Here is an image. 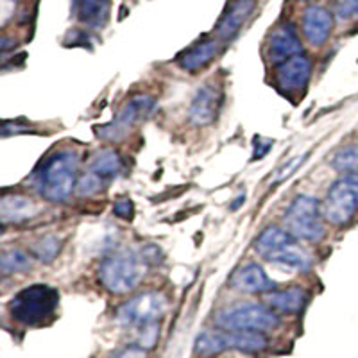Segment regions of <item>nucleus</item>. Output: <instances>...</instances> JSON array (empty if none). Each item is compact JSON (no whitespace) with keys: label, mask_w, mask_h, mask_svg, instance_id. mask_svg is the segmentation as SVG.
I'll return each instance as SVG.
<instances>
[{"label":"nucleus","mask_w":358,"mask_h":358,"mask_svg":"<svg viewBox=\"0 0 358 358\" xmlns=\"http://www.w3.org/2000/svg\"><path fill=\"white\" fill-rule=\"evenodd\" d=\"M79 156L73 151L54 155L38 172V192L50 203H65L78 188Z\"/></svg>","instance_id":"f257e3e1"},{"label":"nucleus","mask_w":358,"mask_h":358,"mask_svg":"<svg viewBox=\"0 0 358 358\" xmlns=\"http://www.w3.org/2000/svg\"><path fill=\"white\" fill-rule=\"evenodd\" d=\"M59 292L49 285H31L20 290L9 303V313L25 326H40L54 315Z\"/></svg>","instance_id":"f03ea898"},{"label":"nucleus","mask_w":358,"mask_h":358,"mask_svg":"<svg viewBox=\"0 0 358 358\" xmlns=\"http://www.w3.org/2000/svg\"><path fill=\"white\" fill-rule=\"evenodd\" d=\"M149 271L143 257L133 252H118L101 265V281L111 294H129L140 285Z\"/></svg>","instance_id":"7ed1b4c3"},{"label":"nucleus","mask_w":358,"mask_h":358,"mask_svg":"<svg viewBox=\"0 0 358 358\" xmlns=\"http://www.w3.org/2000/svg\"><path fill=\"white\" fill-rule=\"evenodd\" d=\"M219 328L228 331H271L280 326V317L267 306L257 303H242V305L226 308L215 317Z\"/></svg>","instance_id":"20e7f679"},{"label":"nucleus","mask_w":358,"mask_h":358,"mask_svg":"<svg viewBox=\"0 0 358 358\" xmlns=\"http://www.w3.org/2000/svg\"><path fill=\"white\" fill-rule=\"evenodd\" d=\"M285 224L289 231L299 241L317 242L326 233L321 204L310 196H299L292 201L287 208Z\"/></svg>","instance_id":"39448f33"},{"label":"nucleus","mask_w":358,"mask_h":358,"mask_svg":"<svg viewBox=\"0 0 358 358\" xmlns=\"http://www.w3.org/2000/svg\"><path fill=\"white\" fill-rule=\"evenodd\" d=\"M267 348V338L260 331H204L196 341V353L203 357L219 355L226 350L258 353Z\"/></svg>","instance_id":"423d86ee"},{"label":"nucleus","mask_w":358,"mask_h":358,"mask_svg":"<svg viewBox=\"0 0 358 358\" xmlns=\"http://www.w3.org/2000/svg\"><path fill=\"white\" fill-rule=\"evenodd\" d=\"M169 308L167 297L159 292H147L124 303L117 312L118 324L126 328L142 330L145 326L156 324Z\"/></svg>","instance_id":"0eeeda50"},{"label":"nucleus","mask_w":358,"mask_h":358,"mask_svg":"<svg viewBox=\"0 0 358 358\" xmlns=\"http://www.w3.org/2000/svg\"><path fill=\"white\" fill-rule=\"evenodd\" d=\"M155 111V97H149V95L133 97L124 106V110L118 113V117L115 118L113 122H110L104 127H99L97 134L101 138L108 140V142H122L134 127L138 126L140 122H143V120H147Z\"/></svg>","instance_id":"6e6552de"},{"label":"nucleus","mask_w":358,"mask_h":358,"mask_svg":"<svg viewBox=\"0 0 358 358\" xmlns=\"http://www.w3.org/2000/svg\"><path fill=\"white\" fill-rule=\"evenodd\" d=\"M122 158L115 151H104L90 165V171L78 181V194L81 197L95 196L102 192L122 171Z\"/></svg>","instance_id":"1a4fd4ad"},{"label":"nucleus","mask_w":358,"mask_h":358,"mask_svg":"<svg viewBox=\"0 0 358 358\" xmlns=\"http://www.w3.org/2000/svg\"><path fill=\"white\" fill-rule=\"evenodd\" d=\"M358 210V194L348 187L342 179L330 188L324 203H322V217L335 226H344L355 217Z\"/></svg>","instance_id":"9d476101"},{"label":"nucleus","mask_w":358,"mask_h":358,"mask_svg":"<svg viewBox=\"0 0 358 358\" xmlns=\"http://www.w3.org/2000/svg\"><path fill=\"white\" fill-rule=\"evenodd\" d=\"M299 54H303V45L292 25H281L271 34L267 43L268 62L281 65Z\"/></svg>","instance_id":"9b49d317"},{"label":"nucleus","mask_w":358,"mask_h":358,"mask_svg":"<svg viewBox=\"0 0 358 358\" xmlns=\"http://www.w3.org/2000/svg\"><path fill=\"white\" fill-rule=\"evenodd\" d=\"M220 106H222V92L217 86L206 85L192 101L188 117L196 126H210L219 115Z\"/></svg>","instance_id":"f8f14e48"},{"label":"nucleus","mask_w":358,"mask_h":358,"mask_svg":"<svg viewBox=\"0 0 358 358\" xmlns=\"http://www.w3.org/2000/svg\"><path fill=\"white\" fill-rule=\"evenodd\" d=\"M312 76V62L308 57L299 54L289 62L278 65L276 79L281 90L285 92H299L305 90Z\"/></svg>","instance_id":"ddd939ff"},{"label":"nucleus","mask_w":358,"mask_h":358,"mask_svg":"<svg viewBox=\"0 0 358 358\" xmlns=\"http://www.w3.org/2000/svg\"><path fill=\"white\" fill-rule=\"evenodd\" d=\"M334 29V17L321 6H310L303 15V33L312 47H322Z\"/></svg>","instance_id":"4468645a"},{"label":"nucleus","mask_w":358,"mask_h":358,"mask_svg":"<svg viewBox=\"0 0 358 358\" xmlns=\"http://www.w3.org/2000/svg\"><path fill=\"white\" fill-rule=\"evenodd\" d=\"M231 287L238 290V292L264 294L276 289V283L265 274V271L260 265L249 264L241 267L233 274Z\"/></svg>","instance_id":"2eb2a0df"},{"label":"nucleus","mask_w":358,"mask_h":358,"mask_svg":"<svg viewBox=\"0 0 358 358\" xmlns=\"http://www.w3.org/2000/svg\"><path fill=\"white\" fill-rule=\"evenodd\" d=\"M38 213V206L33 199L24 196H4L0 201V219L4 224H20L33 219Z\"/></svg>","instance_id":"dca6fc26"},{"label":"nucleus","mask_w":358,"mask_h":358,"mask_svg":"<svg viewBox=\"0 0 358 358\" xmlns=\"http://www.w3.org/2000/svg\"><path fill=\"white\" fill-rule=\"evenodd\" d=\"M252 9H255V2L252 0H238L231 6L226 17L220 20L219 27H217V34L224 40H229V38L235 36L238 31H241L242 25L248 22V18L251 17Z\"/></svg>","instance_id":"f3484780"},{"label":"nucleus","mask_w":358,"mask_h":358,"mask_svg":"<svg viewBox=\"0 0 358 358\" xmlns=\"http://www.w3.org/2000/svg\"><path fill=\"white\" fill-rule=\"evenodd\" d=\"M267 262H273V264L285 265V267L294 268L297 273H308L312 268V258H310L308 252L303 248L297 245V242H290L285 248H281L280 251L273 252L265 258Z\"/></svg>","instance_id":"a211bd4d"},{"label":"nucleus","mask_w":358,"mask_h":358,"mask_svg":"<svg viewBox=\"0 0 358 358\" xmlns=\"http://www.w3.org/2000/svg\"><path fill=\"white\" fill-rule=\"evenodd\" d=\"M306 301H308V294L299 287H292V289L283 290V292H273L267 297L268 306L283 313L301 312Z\"/></svg>","instance_id":"6ab92c4d"},{"label":"nucleus","mask_w":358,"mask_h":358,"mask_svg":"<svg viewBox=\"0 0 358 358\" xmlns=\"http://www.w3.org/2000/svg\"><path fill=\"white\" fill-rule=\"evenodd\" d=\"M219 52V43L215 40H206L203 43L196 45L194 49L188 50L181 59H179V66L187 72H196V70L204 69L208 63L212 62L213 57Z\"/></svg>","instance_id":"aec40b11"},{"label":"nucleus","mask_w":358,"mask_h":358,"mask_svg":"<svg viewBox=\"0 0 358 358\" xmlns=\"http://www.w3.org/2000/svg\"><path fill=\"white\" fill-rule=\"evenodd\" d=\"M111 0H81L79 20L90 29H102L108 24Z\"/></svg>","instance_id":"412c9836"},{"label":"nucleus","mask_w":358,"mask_h":358,"mask_svg":"<svg viewBox=\"0 0 358 358\" xmlns=\"http://www.w3.org/2000/svg\"><path fill=\"white\" fill-rule=\"evenodd\" d=\"M290 242H294L292 233L285 231V229L281 228H276V226H268L267 229H264V231L260 233L257 244H255V249L258 251V255L267 258L268 255L280 251L281 248H285Z\"/></svg>","instance_id":"4be33fe9"},{"label":"nucleus","mask_w":358,"mask_h":358,"mask_svg":"<svg viewBox=\"0 0 358 358\" xmlns=\"http://www.w3.org/2000/svg\"><path fill=\"white\" fill-rule=\"evenodd\" d=\"M0 268L4 274H17L31 271V258L24 251H6L0 260Z\"/></svg>","instance_id":"5701e85b"},{"label":"nucleus","mask_w":358,"mask_h":358,"mask_svg":"<svg viewBox=\"0 0 358 358\" xmlns=\"http://www.w3.org/2000/svg\"><path fill=\"white\" fill-rule=\"evenodd\" d=\"M62 245V238H57V236L54 235L43 236V238H40V241L33 245V255L38 260L43 262V264H50V262L59 255Z\"/></svg>","instance_id":"b1692460"},{"label":"nucleus","mask_w":358,"mask_h":358,"mask_svg":"<svg viewBox=\"0 0 358 358\" xmlns=\"http://www.w3.org/2000/svg\"><path fill=\"white\" fill-rule=\"evenodd\" d=\"M331 167L338 172H358V145H350L338 151L331 159Z\"/></svg>","instance_id":"393cba45"},{"label":"nucleus","mask_w":358,"mask_h":358,"mask_svg":"<svg viewBox=\"0 0 358 358\" xmlns=\"http://www.w3.org/2000/svg\"><path fill=\"white\" fill-rule=\"evenodd\" d=\"M306 158H308V152H306V155H303V156H297V158L290 159L289 163H285V165L281 167L280 174H278L276 179H274V185H280V183H283L285 179H289L290 176H292L294 172L297 171V169L301 167L303 163H305Z\"/></svg>","instance_id":"a878e982"},{"label":"nucleus","mask_w":358,"mask_h":358,"mask_svg":"<svg viewBox=\"0 0 358 358\" xmlns=\"http://www.w3.org/2000/svg\"><path fill=\"white\" fill-rule=\"evenodd\" d=\"M113 212H115V215L120 217V219L129 220V219H133L134 206H133V203H131L129 199H120V201H117V203H115Z\"/></svg>","instance_id":"bb28decb"},{"label":"nucleus","mask_w":358,"mask_h":358,"mask_svg":"<svg viewBox=\"0 0 358 358\" xmlns=\"http://www.w3.org/2000/svg\"><path fill=\"white\" fill-rule=\"evenodd\" d=\"M358 13V0H344L337 8V17L341 20H348V18L355 17Z\"/></svg>","instance_id":"cd10ccee"},{"label":"nucleus","mask_w":358,"mask_h":358,"mask_svg":"<svg viewBox=\"0 0 358 358\" xmlns=\"http://www.w3.org/2000/svg\"><path fill=\"white\" fill-rule=\"evenodd\" d=\"M142 257L149 265H156L162 262L163 255H162V249L156 248V245H147L145 249H142Z\"/></svg>","instance_id":"c85d7f7f"},{"label":"nucleus","mask_w":358,"mask_h":358,"mask_svg":"<svg viewBox=\"0 0 358 358\" xmlns=\"http://www.w3.org/2000/svg\"><path fill=\"white\" fill-rule=\"evenodd\" d=\"M117 358H147V353L143 348H129V350L122 351Z\"/></svg>","instance_id":"c756f323"},{"label":"nucleus","mask_w":358,"mask_h":358,"mask_svg":"<svg viewBox=\"0 0 358 358\" xmlns=\"http://www.w3.org/2000/svg\"><path fill=\"white\" fill-rule=\"evenodd\" d=\"M342 181H344V183H346L350 188H353V190L358 194V172L346 174L344 178H342Z\"/></svg>","instance_id":"7c9ffc66"}]
</instances>
